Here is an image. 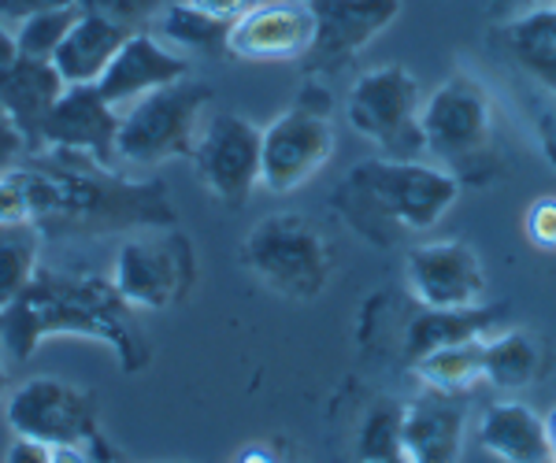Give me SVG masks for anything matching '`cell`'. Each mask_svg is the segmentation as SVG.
Masks as SVG:
<instances>
[{
  "instance_id": "8fae6325",
  "label": "cell",
  "mask_w": 556,
  "mask_h": 463,
  "mask_svg": "<svg viewBox=\"0 0 556 463\" xmlns=\"http://www.w3.org/2000/svg\"><path fill=\"white\" fill-rule=\"evenodd\" d=\"M260 141L264 127L235 112L208 115L193 145V171L223 208H241L260 185Z\"/></svg>"
},
{
  "instance_id": "30bf717a",
  "label": "cell",
  "mask_w": 556,
  "mask_h": 463,
  "mask_svg": "<svg viewBox=\"0 0 556 463\" xmlns=\"http://www.w3.org/2000/svg\"><path fill=\"white\" fill-rule=\"evenodd\" d=\"M112 286L130 308L167 311L182 305L197 286V253L178 227H160L127 237L115 253Z\"/></svg>"
},
{
  "instance_id": "b9f144b4",
  "label": "cell",
  "mask_w": 556,
  "mask_h": 463,
  "mask_svg": "<svg viewBox=\"0 0 556 463\" xmlns=\"http://www.w3.org/2000/svg\"><path fill=\"white\" fill-rule=\"evenodd\" d=\"M4 389H8V371H4V363H0V397H4Z\"/></svg>"
},
{
  "instance_id": "3957f363",
  "label": "cell",
  "mask_w": 556,
  "mask_h": 463,
  "mask_svg": "<svg viewBox=\"0 0 556 463\" xmlns=\"http://www.w3.org/2000/svg\"><path fill=\"white\" fill-rule=\"evenodd\" d=\"M460 197V182L424 159L375 156L356 164L334 190V208L364 242L390 248L408 234L434 230Z\"/></svg>"
},
{
  "instance_id": "74e56055",
  "label": "cell",
  "mask_w": 556,
  "mask_h": 463,
  "mask_svg": "<svg viewBox=\"0 0 556 463\" xmlns=\"http://www.w3.org/2000/svg\"><path fill=\"white\" fill-rule=\"evenodd\" d=\"M23 216V208H20V193H15V185H12V178H0V222L4 219H20ZM26 219V216H23Z\"/></svg>"
},
{
  "instance_id": "7a4b0ae2",
  "label": "cell",
  "mask_w": 556,
  "mask_h": 463,
  "mask_svg": "<svg viewBox=\"0 0 556 463\" xmlns=\"http://www.w3.org/2000/svg\"><path fill=\"white\" fill-rule=\"evenodd\" d=\"M49 337L101 342L127 375L149 363V342L134 326V308L112 279L93 271H38V279L0 311V345L15 360H30Z\"/></svg>"
},
{
  "instance_id": "60d3db41",
  "label": "cell",
  "mask_w": 556,
  "mask_h": 463,
  "mask_svg": "<svg viewBox=\"0 0 556 463\" xmlns=\"http://www.w3.org/2000/svg\"><path fill=\"white\" fill-rule=\"evenodd\" d=\"M93 463H119V460H115V452L108 449V452H93Z\"/></svg>"
},
{
  "instance_id": "ac0fdd59",
  "label": "cell",
  "mask_w": 556,
  "mask_h": 463,
  "mask_svg": "<svg viewBox=\"0 0 556 463\" xmlns=\"http://www.w3.org/2000/svg\"><path fill=\"white\" fill-rule=\"evenodd\" d=\"M64 89L67 82L52 67V60H34V56H20L4 70V78H0V104L20 123L30 153L41 149V127Z\"/></svg>"
},
{
  "instance_id": "d4e9b609",
  "label": "cell",
  "mask_w": 556,
  "mask_h": 463,
  "mask_svg": "<svg viewBox=\"0 0 556 463\" xmlns=\"http://www.w3.org/2000/svg\"><path fill=\"white\" fill-rule=\"evenodd\" d=\"M482 342H486V337H468V342L442 345V349L419 356V360L412 363V375L424 382V389L464 397L468 389L479 386V382H486L482 378Z\"/></svg>"
},
{
  "instance_id": "44dd1931",
  "label": "cell",
  "mask_w": 556,
  "mask_h": 463,
  "mask_svg": "<svg viewBox=\"0 0 556 463\" xmlns=\"http://www.w3.org/2000/svg\"><path fill=\"white\" fill-rule=\"evenodd\" d=\"M505 319L501 308H419L405 326V360L416 363L419 356L442 349V345L468 342V337H490L493 326Z\"/></svg>"
},
{
  "instance_id": "8992f818",
  "label": "cell",
  "mask_w": 556,
  "mask_h": 463,
  "mask_svg": "<svg viewBox=\"0 0 556 463\" xmlns=\"http://www.w3.org/2000/svg\"><path fill=\"white\" fill-rule=\"evenodd\" d=\"M419 133H424V153L456 182L486 175L493 149V104L479 78L464 70L445 78L424 101Z\"/></svg>"
},
{
  "instance_id": "4316f807",
  "label": "cell",
  "mask_w": 556,
  "mask_h": 463,
  "mask_svg": "<svg viewBox=\"0 0 556 463\" xmlns=\"http://www.w3.org/2000/svg\"><path fill=\"white\" fill-rule=\"evenodd\" d=\"M401 423H405V404L382 397L367 408L361 430H356V452L361 463H382L401 456Z\"/></svg>"
},
{
  "instance_id": "ffe728a7",
  "label": "cell",
  "mask_w": 556,
  "mask_h": 463,
  "mask_svg": "<svg viewBox=\"0 0 556 463\" xmlns=\"http://www.w3.org/2000/svg\"><path fill=\"white\" fill-rule=\"evenodd\" d=\"M127 38L130 30H123L119 23L97 12H78L71 34L52 56V67L60 70L67 86H97V78L104 75V67L112 64Z\"/></svg>"
},
{
  "instance_id": "cb8c5ba5",
  "label": "cell",
  "mask_w": 556,
  "mask_h": 463,
  "mask_svg": "<svg viewBox=\"0 0 556 463\" xmlns=\"http://www.w3.org/2000/svg\"><path fill=\"white\" fill-rule=\"evenodd\" d=\"M45 234L34 219H4L0 222V311L38 279L41 271Z\"/></svg>"
},
{
  "instance_id": "e0dca14e",
  "label": "cell",
  "mask_w": 556,
  "mask_h": 463,
  "mask_svg": "<svg viewBox=\"0 0 556 463\" xmlns=\"http://www.w3.org/2000/svg\"><path fill=\"white\" fill-rule=\"evenodd\" d=\"M468 415L460 397L424 389L405 404L401 423V456L408 463H460Z\"/></svg>"
},
{
  "instance_id": "4dcf8cb0",
  "label": "cell",
  "mask_w": 556,
  "mask_h": 463,
  "mask_svg": "<svg viewBox=\"0 0 556 463\" xmlns=\"http://www.w3.org/2000/svg\"><path fill=\"white\" fill-rule=\"evenodd\" d=\"M26 156H30V145H26L20 123H15L4 104H0V178L12 175Z\"/></svg>"
},
{
  "instance_id": "9c48e42d",
  "label": "cell",
  "mask_w": 556,
  "mask_h": 463,
  "mask_svg": "<svg viewBox=\"0 0 556 463\" xmlns=\"http://www.w3.org/2000/svg\"><path fill=\"white\" fill-rule=\"evenodd\" d=\"M4 420L12 426V434L52 445V449L56 445H78V449L89 452L112 449L101 430L93 394L64 378L38 375L20 382L4 400Z\"/></svg>"
},
{
  "instance_id": "ba28073f",
  "label": "cell",
  "mask_w": 556,
  "mask_h": 463,
  "mask_svg": "<svg viewBox=\"0 0 556 463\" xmlns=\"http://www.w3.org/2000/svg\"><path fill=\"white\" fill-rule=\"evenodd\" d=\"M419 112H424V93L416 75L401 64L364 70L345 97L349 127L390 159H416L424 153Z\"/></svg>"
},
{
  "instance_id": "d6986e66",
  "label": "cell",
  "mask_w": 556,
  "mask_h": 463,
  "mask_svg": "<svg viewBox=\"0 0 556 463\" xmlns=\"http://www.w3.org/2000/svg\"><path fill=\"white\" fill-rule=\"evenodd\" d=\"M479 445L501 463H553L545 415L519 400H497L482 412Z\"/></svg>"
},
{
  "instance_id": "7bdbcfd3",
  "label": "cell",
  "mask_w": 556,
  "mask_h": 463,
  "mask_svg": "<svg viewBox=\"0 0 556 463\" xmlns=\"http://www.w3.org/2000/svg\"><path fill=\"white\" fill-rule=\"evenodd\" d=\"M382 463H408L405 456H397V460H382Z\"/></svg>"
},
{
  "instance_id": "7c38bea8",
  "label": "cell",
  "mask_w": 556,
  "mask_h": 463,
  "mask_svg": "<svg viewBox=\"0 0 556 463\" xmlns=\"http://www.w3.org/2000/svg\"><path fill=\"white\" fill-rule=\"evenodd\" d=\"M408 290L419 308H479L486 305V267L460 237L424 242L405 260Z\"/></svg>"
},
{
  "instance_id": "83f0119b",
  "label": "cell",
  "mask_w": 556,
  "mask_h": 463,
  "mask_svg": "<svg viewBox=\"0 0 556 463\" xmlns=\"http://www.w3.org/2000/svg\"><path fill=\"white\" fill-rule=\"evenodd\" d=\"M78 12H83L78 4H64V8H45V12H34V15H26V20H20L12 26L15 41H20V52L34 60H52L71 34V26H75Z\"/></svg>"
},
{
  "instance_id": "5bb4252c",
  "label": "cell",
  "mask_w": 556,
  "mask_h": 463,
  "mask_svg": "<svg viewBox=\"0 0 556 463\" xmlns=\"http://www.w3.org/2000/svg\"><path fill=\"white\" fill-rule=\"evenodd\" d=\"M308 8L316 20V41L304 60L316 75L342 70L401 15V0H308Z\"/></svg>"
},
{
  "instance_id": "2e32d148",
  "label": "cell",
  "mask_w": 556,
  "mask_h": 463,
  "mask_svg": "<svg viewBox=\"0 0 556 463\" xmlns=\"http://www.w3.org/2000/svg\"><path fill=\"white\" fill-rule=\"evenodd\" d=\"M186 75H190V64H186L175 49H167V41H160L156 34H149V30H138L123 41L115 60L104 67V75L97 78V93H101L112 108L123 112L127 104L138 101V97H146L160 86H172Z\"/></svg>"
},
{
  "instance_id": "836d02e7",
  "label": "cell",
  "mask_w": 556,
  "mask_h": 463,
  "mask_svg": "<svg viewBox=\"0 0 556 463\" xmlns=\"http://www.w3.org/2000/svg\"><path fill=\"white\" fill-rule=\"evenodd\" d=\"M64 4H75V0H0V20L15 26L26 15L45 12V8H64Z\"/></svg>"
},
{
  "instance_id": "f1b7e54d",
  "label": "cell",
  "mask_w": 556,
  "mask_h": 463,
  "mask_svg": "<svg viewBox=\"0 0 556 463\" xmlns=\"http://www.w3.org/2000/svg\"><path fill=\"white\" fill-rule=\"evenodd\" d=\"M83 12H97L104 20L119 23L123 30L138 34L149 30V23H156V15L164 12L167 0H75Z\"/></svg>"
},
{
  "instance_id": "d590c367",
  "label": "cell",
  "mask_w": 556,
  "mask_h": 463,
  "mask_svg": "<svg viewBox=\"0 0 556 463\" xmlns=\"http://www.w3.org/2000/svg\"><path fill=\"white\" fill-rule=\"evenodd\" d=\"M538 138H542L545 159H549V164L556 167V101H553V108L542 112V123H538Z\"/></svg>"
},
{
  "instance_id": "1f68e13d",
  "label": "cell",
  "mask_w": 556,
  "mask_h": 463,
  "mask_svg": "<svg viewBox=\"0 0 556 463\" xmlns=\"http://www.w3.org/2000/svg\"><path fill=\"white\" fill-rule=\"evenodd\" d=\"M186 4H193L197 12H204V15H212V20L230 26L235 20H241V15L256 4V0H186Z\"/></svg>"
},
{
  "instance_id": "f35d334b",
  "label": "cell",
  "mask_w": 556,
  "mask_h": 463,
  "mask_svg": "<svg viewBox=\"0 0 556 463\" xmlns=\"http://www.w3.org/2000/svg\"><path fill=\"white\" fill-rule=\"evenodd\" d=\"M52 463H93V452L78 449V445H56L52 449Z\"/></svg>"
},
{
  "instance_id": "d6a6232c",
  "label": "cell",
  "mask_w": 556,
  "mask_h": 463,
  "mask_svg": "<svg viewBox=\"0 0 556 463\" xmlns=\"http://www.w3.org/2000/svg\"><path fill=\"white\" fill-rule=\"evenodd\" d=\"M4 463H52V445H41L34 438H20V434H15L4 452Z\"/></svg>"
},
{
  "instance_id": "52a82bcc",
  "label": "cell",
  "mask_w": 556,
  "mask_h": 463,
  "mask_svg": "<svg viewBox=\"0 0 556 463\" xmlns=\"http://www.w3.org/2000/svg\"><path fill=\"white\" fill-rule=\"evenodd\" d=\"M338 145L334 123H330V93L316 82L282 115L264 127L260 141V185L271 193H293L308 185L330 164Z\"/></svg>"
},
{
  "instance_id": "603a6c76",
  "label": "cell",
  "mask_w": 556,
  "mask_h": 463,
  "mask_svg": "<svg viewBox=\"0 0 556 463\" xmlns=\"http://www.w3.org/2000/svg\"><path fill=\"white\" fill-rule=\"evenodd\" d=\"M545 349L534 334L527 331H501L482 342V378L497 389H527L542 378Z\"/></svg>"
},
{
  "instance_id": "7402d4cb",
  "label": "cell",
  "mask_w": 556,
  "mask_h": 463,
  "mask_svg": "<svg viewBox=\"0 0 556 463\" xmlns=\"http://www.w3.org/2000/svg\"><path fill=\"white\" fill-rule=\"evenodd\" d=\"M501 41H505L508 60L542 86L545 93L556 97V4L534 8V12L519 15L497 26Z\"/></svg>"
},
{
  "instance_id": "ab89813d",
  "label": "cell",
  "mask_w": 556,
  "mask_h": 463,
  "mask_svg": "<svg viewBox=\"0 0 556 463\" xmlns=\"http://www.w3.org/2000/svg\"><path fill=\"white\" fill-rule=\"evenodd\" d=\"M545 438H549V452H553V463H556V408L545 415Z\"/></svg>"
},
{
  "instance_id": "5b68a950",
  "label": "cell",
  "mask_w": 556,
  "mask_h": 463,
  "mask_svg": "<svg viewBox=\"0 0 556 463\" xmlns=\"http://www.w3.org/2000/svg\"><path fill=\"white\" fill-rule=\"evenodd\" d=\"M241 263L282 300H316L334 271L327 234L301 211H275L245 234Z\"/></svg>"
},
{
  "instance_id": "484cf974",
  "label": "cell",
  "mask_w": 556,
  "mask_h": 463,
  "mask_svg": "<svg viewBox=\"0 0 556 463\" xmlns=\"http://www.w3.org/2000/svg\"><path fill=\"white\" fill-rule=\"evenodd\" d=\"M160 41H172L178 49L190 52H227V23L212 20V15L197 12L193 4L178 0V4H164V12L156 15Z\"/></svg>"
},
{
  "instance_id": "6da1fadb",
  "label": "cell",
  "mask_w": 556,
  "mask_h": 463,
  "mask_svg": "<svg viewBox=\"0 0 556 463\" xmlns=\"http://www.w3.org/2000/svg\"><path fill=\"white\" fill-rule=\"evenodd\" d=\"M8 178L20 193L23 216L38 222L49 237L178 227L164 182H134L89 156L30 153Z\"/></svg>"
},
{
  "instance_id": "f546056e",
  "label": "cell",
  "mask_w": 556,
  "mask_h": 463,
  "mask_svg": "<svg viewBox=\"0 0 556 463\" xmlns=\"http://www.w3.org/2000/svg\"><path fill=\"white\" fill-rule=\"evenodd\" d=\"M523 234L542 253H556V197H538L527 204Z\"/></svg>"
},
{
  "instance_id": "e575fe53",
  "label": "cell",
  "mask_w": 556,
  "mask_h": 463,
  "mask_svg": "<svg viewBox=\"0 0 556 463\" xmlns=\"http://www.w3.org/2000/svg\"><path fill=\"white\" fill-rule=\"evenodd\" d=\"M553 0H486V15L493 23H508V20H519V15L534 12V8H545Z\"/></svg>"
},
{
  "instance_id": "8d00e7d4",
  "label": "cell",
  "mask_w": 556,
  "mask_h": 463,
  "mask_svg": "<svg viewBox=\"0 0 556 463\" xmlns=\"http://www.w3.org/2000/svg\"><path fill=\"white\" fill-rule=\"evenodd\" d=\"M20 56H23V52H20V41H15V30L0 20V78H4V70L12 67Z\"/></svg>"
},
{
  "instance_id": "ee69618b",
  "label": "cell",
  "mask_w": 556,
  "mask_h": 463,
  "mask_svg": "<svg viewBox=\"0 0 556 463\" xmlns=\"http://www.w3.org/2000/svg\"><path fill=\"white\" fill-rule=\"evenodd\" d=\"M553 4H556V0H553Z\"/></svg>"
},
{
  "instance_id": "277c9868",
  "label": "cell",
  "mask_w": 556,
  "mask_h": 463,
  "mask_svg": "<svg viewBox=\"0 0 556 463\" xmlns=\"http://www.w3.org/2000/svg\"><path fill=\"white\" fill-rule=\"evenodd\" d=\"M212 108V86L201 78H178L138 97L119 112L115 156L134 167H156L167 159H190Z\"/></svg>"
},
{
  "instance_id": "4fadbf2b",
  "label": "cell",
  "mask_w": 556,
  "mask_h": 463,
  "mask_svg": "<svg viewBox=\"0 0 556 463\" xmlns=\"http://www.w3.org/2000/svg\"><path fill=\"white\" fill-rule=\"evenodd\" d=\"M316 20L308 0H256L230 23L227 52L245 64H293L312 52Z\"/></svg>"
},
{
  "instance_id": "9a60e30c",
  "label": "cell",
  "mask_w": 556,
  "mask_h": 463,
  "mask_svg": "<svg viewBox=\"0 0 556 463\" xmlns=\"http://www.w3.org/2000/svg\"><path fill=\"white\" fill-rule=\"evenodd\" d=\"M115 133L119 108H112L97 86H67L45 119L38 153H75L108 167L115 156Z\"/></svg>"
}]
</instances>
